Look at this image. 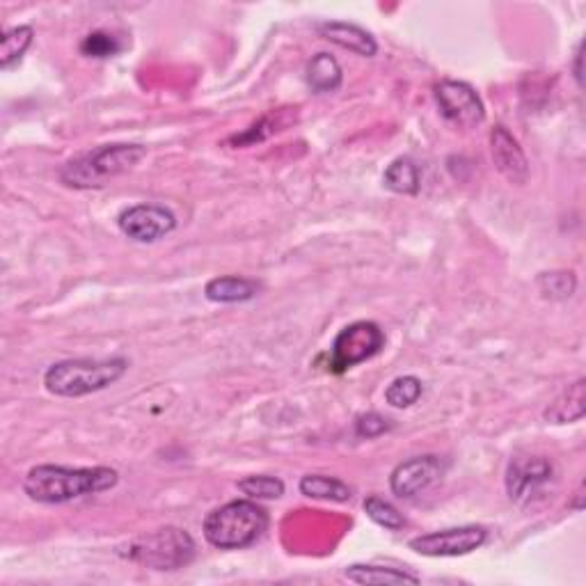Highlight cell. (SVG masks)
<instances>
[{
  "label": "cell",
  "instance_id": "obj_9",
  "mask_svg": "<svg viewBox=\"0 0 586 586\" xmlns=\"http://www.w3.org/2000/svg\"><path fill=\"white\" fill-rule=\"evenodd\" d=\"M117 225L131 241L156 243L174 232L177 218L170 209L158 207V204H136V207H129L120 213Z\"/></svg>",
  "mask_w": 586,
  "mask_h": 586
},
{
  "label": "cell",
  "instance_id": "obj_17",
  "mask_svg": "<svg viewBox=\"0 0 586 586\" xmlns=\"http://www.w3.org/2000/svg\"><path fill=\"white\" fill-rule=\"evenodd\" d=\"M344 74L339 62L332 58L330 53H319L314 55L307 65V83H310L312 90L316 94H328V92H337L342 87Z\"/></svg>",
  "mask_w": 586,
  "mask_h": 586
},
{
  "label": "cell",
  "instance_id": "obj_20",
  "mask_svg": "<svg viewBox=\"0 0 586 586\" xmlns=\"http://www.w3.org/2000/svg\"><path fill=\"white\" fill-rule=\"evenodd\" d=\"M35 30L30 26H19L7 30L3 37V44H0V67L10 69L14 62H19L23 58V53L28 51V46L33 44Z\"/></svg>",
  "mask_w": 586,
  "mask_h": 586
},
{
  "label": "cell",
  "instance_id": "obj_7",
  "mask_svg": "<svg viewBox=\"0 0 586 586\" xmlns=\"http://www.w3.org/2000/svg\"><path fill=\"white\" fill-rule=\"evenodd\" d=\"M435 101L442 117L458 129H474L486 120V108L479 94L463 81H442L435 85Z\"/></svg>",
  "mask_w": 586,
  "mask_h": 586
},
{
  "label": "cell",
  "instance_id": "obj_10",
  "mask_svg": "<svg viewBox=\"0 0 586 586\" xmlns=\"http://www.w3.org/2000/svg\"><path fill=\"white\" fill-rule=\"evenodd\" d=\"M554 477V465L543 456H518L506 470V493L513 502L527 504L548 486Z\"/></svg>",
  "mask_w": 586,
  "mask_h": 586
},
{
  "label": "cell",
  "instance_id": "obj_19",
  "mask_svg": "<svg viewBox=\"0 0 586 586\" xmlns=\"http://www.w3.org/2000/svg\"><path fill=\"white\" fill-rule=\"evenodd\" d=\"M385 188L399 195H417L419 193V170L410 158H397L383 174Z\"/></svg>",
  "mask_w": 586,
  "mask_h": 586
},
{
  "label": "cell",
  "instance_id": "obj_15",
  "mask_svg": "<svg viewBox=\"0 0 586 586\" xmlns=\"http://www.w3.org/2000/svg\"><path fill=\"white\" fill-rule=\"evenodd\" d=\"M344 575L355 584H419V575L408 568H392V566H369V564H353L344 570Z\"/></svg>",
  "mask_w": 586,
  "mask_h": 586
},
{
  "label": "cell",
  "instance_id": "obj_27",
  "mask_svg": "<svg viewBox=\"0 0 586 586\" xmlns=\"http://www.w3.org/2000/svg\"><path fill=\"white\" fill-rule=\"evenodd\" d=\"M582 49H584V42L577 44V51H575V78L580 87H582Z\"/></svg>",
  "mask_w": 586,
  "mask_h": 586
},
{
  "label": "cell",
  "instance_id": "obj_16",
  "mask_svg": "<svg viewBox=\"0 0 586 586\" xmlns=\"http://www.w3.org/2000/svg\"><path fill=\"white\" fill-rule=\"evenodd\" d=\"M259 289V282L248 280V277L225 275L211 280L204 293L211 303H245V300L255 298Z\"/></svg>",
  "mask_w": 586,
  "mask_h": 586
},
{
  "label": "cell",
  "instance_id": "obj_1",
  "mask_svg": "<svg viewBox=\"0 0 586 586\" xmlns=\"http://www.w3.org/2000/svg\"><path fill=\"white\" fill-rule=\"evenodd\" d=\"M117 472L110 467H62L37 465L26 474L23 490L39 504H65L85 495L115 488Z\"/></svg>",
  "mask_w": 586,
  "mask_h": 586
},
{
  "label": "cell",
  "instance_id": "obj_6",
  "mask_svg": "<svg viewBox=\"0 0 586 586\" xmlns=\"http://www.w3.org/2000/svg\"><path fill=\"white\" fill-rule=\"evenodd\" d=\"M385 346V335L376 323L358 321L346 326L339 332L335 344H332V358L330 371L335 374H344L355 364L374 358V355Z\"/></svg>",
  "mask_w": 586,
  "mask_h": 586
},
{
  "label": "cell",
  "instance_id": "obj_21",
  "mask_svg": "<svg viewBox=\"0 0 586 586\" xmlns=\"http://www.w3.org/2000/svg\"><path fill=\"white\" fill-rule=\"evenodd\" d=\"M422 392V380L415 376H399L387 385L385 401L390 403L392 408H410L413 403H417L419 397H422Z\"/></svg>",
  "mask_w": 586,
  "mask_h": 586
},
{
  "label": "cell",
  "instance_id": "obj_4",
  "mask_svg": "<svg viewBox=\"0 0 586 586\" xmlns=\"http://www.w3.org/2000/svg\"><path fill=\"white\" fill-rule=\"evenodd\" d=\"M268 513L257 502L236 500L211 511L204 520V538L220 550L248 548L266 532Z\"/></svg>",
  "mask_w": 586,
  "mask_h": 586
},
{
  "label": "cell",
  "instance_id": "obj_13",
  "mask_svg": "<svg viewBox=\"0 0 586 586\" xmlns=\"http://www.w3.org/2000/svg\"><path fill=\"white\" fill-rule=\"evenodd\" d=\"M319 33L328 39V42L342 46V49L358 53L362 58H374L378 53L376 39L371 37L367 30L355 26V23L346 21H326L319 23Z\"/></svg>",
  "mask_w": 586,
  "mask_h": 586
},
{
  "label": "cell",
  "instance_id": "obj_26",
  "mask_svg": "<svg viewBox=\"0 0 586 586\" xmlns=\"http://www.w3.org/2000/svg\"><path fill=\"white\" fill-rule=\"evenodd\" d=\"M385 431H390V419L378 415V413H369V415H362L358 422H355V433L360 435V438H378V435H383Z\"/></svg>",
  "mask_w": 586,
  "mask_h": 586
},
{
  "label": "cell",
  "instance_id": "obj_11",
  "mask_svg": "<svg viewBox=\"0 0 586 586\" xmlns=\"http://www.w3.org/2000/svg\"><path fill=\"white\" fill-rule=\"evenodd\" d=\"M442 472H445V465H442L440 456H415L394 467L390 488L401 500H413L424 490H429L433 483H438Z\"/></svg>",
  "mask_w": 586,
  "mask_h": 586
},
{
  "label": "cell",
  "instance_id": "obj_18",
  "mask_svg": "<svg viewBox=\"0 0 586 586\" xmlns=\"http://www.w3.org/2000/svg\"><path fill=\"white\" fill-rule=\"evenodd\" d=\"M300 493L312 497V500L326 502H348L353 497V490L344 481L326 477V474H307V477L300 479Z\"/></svg>",
  "mask_w": 586,
  "mask_h": 586
},
{
  "label": "cell",
  "instance_id": "obj_14",
  "mask_svg": "<svg viewBox=\"0 0 586 586\" xmlns=\"http://www.w3.org/2000/svg\"><path fill=\"white\" fill-rule=\"evenodd\" d=\"M586 413V383L584 378L577 380L561 392V397L550 403V408L545 410V419L552 424H573L580 422Z\"/></svg>",
  "mask_w": 586,
  "mask_h": 586
},
{
  "label": "cell",
  "instance_id": "obj_22",
  "mask_svg": "<svg viewBox=\"0 0 586 586\" xmlns=\"http://www.w3.org/2000/svg\"><path fill=\"white\" fill-rule=\"evenodd\" d=\"M364 511H367V516L374 520L376 525L390 529V532H399V529L406 527V518L401 516L397 506L385 502L383 497L378 495H371L364 500Z\"/></svg>",
  "mask_w": 586,
  "mask_h": 586
},
{
  "label": "cell",
  "instance_id": "obj_25",
  "mask_svg": "<svg viewBox=\"0 0 586 586\" xmlns=\"http://www.w3.org/2000/svg\"><path fill=\"white\" fill-rule=\"evenodd\" d=\"M122 44L117 42L115 35L104 33V30H97V33H90L81 44V53L87 55V58H113V55L120 53Z\"/></svg>",
  "mask_w": 586,
  "mask_h": 586
},
{
  "label": "cell",
  "instance_id": "obj_12",
  "mask_svg": "<svg viewBox=\"0 0 586 586\" xmlns=\"http://www.w3.org/2000/svg\"><path fill=\"white\" fill-rule=\"evenodd\" d=\"M490 154H493L495 168L511 184L522 186L529 179V161L522 152L520 142L511 136L506 126H495L490 131Z\"/></svg>",
  "mask_w": 586,
  "mask_h": 586
},
{
  "label": "cell",
  "instance_id": "obj_23",
  "mask_svg": "<svg viewBox=\"0 0 586 586\" xmlns=\"http://www.w3.org/2000/svg\"><path fill=\"white\" fill-rule=\"evenodd\" d=\"M239 490L243 495H248L250 500H277V497L284 495V483L275 477L257 474V477L241 479Z\"/></svg>",
  "mask_w": 586,
  "mask_h": 586
},
{
  "label": "cell",
  "instance_id": "obj_3",
  "mask_svg": "<svg viewBox=\"0 0 586 586\" xmlns=\"http://www.w3.org/2000/svg\"><path fill=\"white\" fill-rule=\"evenodd\" d=\"M126 369H129V362L124 358L65 360L51 364L44 374V385L55 397L76 399L106 390L126 374Z\"/></svg>",
  "mask_w": 586,
  "mask_h": 586
},
{
  "label": "cell",
  "instance_id": "obj_8",
  "mask_svg": "<svg viewBox=\"0 0 586 586\" xmlns=\"http://www.w3.org/2000/svg\"><path fill=\"white\" fill-rule=\"evenodd\" d=\"M488 532L477 525L442 529V532H431L417 536L410 541V550H415L422 557H463L486 543Z\"/></svg>",
  "mask_w": 586,
  "mask_h": 586
},
{
  "label": "cell",
  "instance_id": "obj_24",
  "mask_svg": "<svg viewBox=\"0 0 586 586\" xmlns=\"http://www.w3.org/2000/svg\"><path fill=\"white\" fill-rule=\"evenodd\" d=\"M538 287H541V293L545 298L552 300H566L575 293L577 280L573 273H543L538 277Z\"/></svg>",
  "mask_w": 586,
  "mask_h": 586
},
{
  "label": "cell",
  "instance_id": "obj_5",
  "mask_svg": "<svg viewBox=\"0 0 586 586\" xmlns=\"http://www.w3.org/2000/svg\"><path fill=\"white\" fill-rule=\"evenodd\" d=\"M131 559L156 570H177L190 564L195 543L184 529L165 527L131 545Z\"/></svg>",
  "mask_w": 586,
  "mask_h": 586
},
{
  "label": "cell",
  "instance_id": "obj_2",
  "mask_svg": "<svg viewBox=\"0 0 586 586\" xmlns=\"http://www.w3.org/2000/svg\"><path fill=\"white\" fill-rule=\"evenodd\" d=\"M145 154L147 149L140 145H104L71 158L65 168H62L60 179L62 184L71 188H101L110 179L136 168L142 158H145Z\"/></svg>",
  "mask_w": 586,
  "mask_h": 586
}]
</instances>
